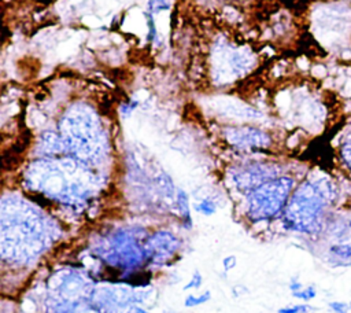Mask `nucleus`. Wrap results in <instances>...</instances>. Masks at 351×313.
Here are the masks:
<instances>
[{
  "label": "nucleus",
  "instance_id": "nucleus-1",
  "mask_svg": "<svg viewBox=\"0 0 351 313\" xmlns=\"http://www.w3.org/2000/svg\"><path fill=\"white\" fill-rule=\"evenodd\" d=\"M336 180L328 174L308 177L299 183L284 211V228L302 235L317 236L325 231L330 220V209L340 198Z\"/></svg>",
  "mask_w": 351,
  "mask_h": 313
},
{
  "label": "nucleus",
  "instance_id": "nucleus-2",
  "mask_svg": "<svg viewBox=\"0 0 351 313\" xmlns=\"http://www.w3.org/2000/svg\"><path fill=\"white\" fill-rule=\"evenodd\" d=\"M51 224L25 202L3 200L1 257L15 262L34 259L52 240Z\"/></svg>",
  "mask_w": 351,
  "mask_h": 313
},
{
  "label": "nucleus",
  "instance_id": "nucleus-3",
  "mask_svg": "<svg viewBox=\"0 0 351 313\" xmlns=\"http://www.w3.org/2000/svg\"><path fill=\"white\" fill-rule=\"evenodd\" d=\"M145 243L147 239L137 233V228L117 229L101 239L96 251L108 266L121 272H132L148 261Z\"/></svg>",
  "mask_w": 351,
  "mask_h": 313
},
{
  "label": "nucleus",
  "instance_id": "nucleus-4",
  "mask_svg": "<svg viewBox=\"0 0 351 313\" xmlns=\"http://www.w3.org/2000/svg\"><path fill=\"white\" fill-rule=\"evenodd\" d=\"M291 176L274 177L248 192L247 216L252 221H263L281 214L295 189Z\"/></svg>",
  "mask_w": 351,
  "mask_h": 313
},
{
  "label": "nucleus",
  "instance_id": "nucleus-5",
  "mask_svg": "<svg viewBox=\"0 0 351 313\" xmlns=\"http://www.w3.org/2000/svg\"><path fill=\"white\" fill-rule=\"evenodd\" d=\"M62 133L64 147L81 162L93 161L101 151L103 136L100 126L85 113H73L64 118Z\"/></svg>",
  "mask_w": 351,
  "mask_h": 313
},
{
  "label": "nucleus",
  "instance_id": "nucleus-6",
  "mask_svg": "<svg viewBox=\"0 0 351 313\" xmlns=\"http://www.w3.org/2000/svg\"><path fill=\"white\" fill-rule=\"evenodd\" d=\"M34 170L44 174V177L34 176V187L41 189L43 194L60 200L62 203L80 206L89 196V188L81 180H73L71 172L66 176L62 169L44 162L43 166H36Z\"/></svg>",
  "mask_w": 351,
  "mask_h": 313
},
{
  "label": "nucleus",
  "instance_id": "nucleus-7",
  "mask_svg": "<svg viewBox=\"0 0 351 313\" xmlns=\"http://www.w3.org/2000/svg\"><path fill=\"white\" fill-rule=\"evenodd\" d=\"M330 232V243L326 247L329 258L336 265L351 264V216H340L339 220L330 217L326 228Z\"/></svg>",
  "mask_w": 351,
  "mask_h": 313
},
{
  "label": "nucleus",
  "instance_id": "nucleus-8",
  "mask_svg": "<svg viewBox=\"0 0 351 313\" xmlns=\"http://www.w3.org/2000/svg\"><path fill=\"white\" fill-rule=\"evenodd\" d=\"M278 177V169L270 163H250L234 169L232 178L241 191H252L261 184Z\"/></svg>",
  "mask_w": 351,
  "mask_h": 313
},
{
  "label": "nucleus",
  "instance_id": "nucleus-9",
  "mask_svg": "<svg viewBox=\"0 0 351 313\" xmlns=\"http://www.w3.org/2000/svg\"><path fill=\"white\" fill-rule=\"evenodd\" d=\"M225 137L240 150H263L271 144V137L266 132L251 126L228 128Z\"/></svg>",
  "mask_w": 351,
  "mask_h": 313
},
{
  "label": "nucleus",
  "instance_id": "nucleus-10",
  "mask_svg": "<svg viewBox=\"0 0 351 313\" xmlns=\"http://www.w3.org/2000/svg\"><path fill=\"white\" fill-rule=\"evenodd\" d=\"M148 261L154 264L167 262L180 248V240L169 231H158L147 237Z\"/></svg>",
  "mask_w": 351,
  "mask_h": 313
},
{
  "label": "nucleus",
  "instance_id": "nucleus-11",
  "mask_svg": "<svg viewBox=\"0 0 351 313\" xmlns=\"http://www.w3.org/2000/svg\"><path fill=\"white\" fill-rule=\"evenodd\" d=\"M336 158L340 169L351 177V129H344L340 133L336 144Z\"/></svg>",
  "mask_w": 351,
  "mask_h": 313
},
{
  "label": "nucleus",
  "instance_id": "nucleus-12",
  "mask_svg": "<svg viewBox=\"0 0 351 313\" xmlns=\"http://www.w3.org/2000/svg\"><path fill=\"white\" fill-rule=\"evenodd\" d=\"M177 206L181 211V217L184 220V227L191 228L192 220H191V211H189V205H188V195L184 191H178V194H177Z\"/></svg>",
  "mask_w": 351,
  "mask_h": 313
},
{
  "label": "nucleus",
  "instance_id": "nucleus-13",
  "mask_svg": "<svg viewBox=\"0 0 351 313\" xmlns=\"http://www.w3.org/2000/svg\"><path fill=\"white\" fill-rule=\"evenodd\" d=\"M210 298H211V292H210V291H204V292H202V294H199V295L191 294V295H188V297L185 298L184 305H185L186 308H195V306H199V305H203V303L208 302Z\"/></svg>",
  "mask_w": 351,
  "mask_h": 313
},
{
  "label": "nucleus",
  "instance_id": "nucleus-14",
  "mask_svg": "<svg viewBox=\"0 0 351 313\" xmlns=\"http://www.w3.org/2000/svg\"><path fill=\"white\" fill-rule=\"evenodd\" d=\"M292 297L296 299H300L303 302H310L317 297V288L314 284H308L307 287H303L295 292H292Z\"/></svg>",
  "mask_w": 351,
  "mask_h": 313
},
{
  "label": "nucleus",
  "instance_id": "nucleus-15",
  "mask_svg": "<svg viewBox=\"0 0 351 313\" xmlns=\"http://www.w3.org/2000/svg\"><path fill=\"white\" fill-rule=\"evenodd\" d=\"M314 308L308 303H295L278 309V313H313Z\"/></svg>",
  "mask_w": 351,
  "mask_h": 313
},
{
  "label": "nucleus",
  "instance_id": "nucleus-16",
  "mask_svg": "<svg viewBox=\"0 0 351 313\" xmlns=\"http://www.w3.org/2000/svg\"><path fill=\"white\" fill-rule=\"evenodd\" d=\"M196 210L204 216H211L215 213L217 206L211 199H203L196 205Z\"/></svg>",
  "mask_w": 351,
  "mask_h": 313
},
{
  "label": "nucleus",
  "instance_id": "nucleus-17",
  "mask_svg": "<svg viewBox=\"0 0 351 313\" xmlns=\"http://www.w3.org/2000/svg\"><path fill=\"white\" fill-rule=\"evenodd\" d=\"M328 308L332 313H348L350 309V302H343V301H332L328 303Z\"/></svg>",
  "mask_w": 351,
  "mask_h": 313
},
{
  "label": "nucleus",
  "instance_id": "nucleus-18",
  "mask_svg": "<svg viewBox=\"0 0 351 313\" xmlns=\"http://www.w3.org/2000/svg\"><path fill=\"white\" fill-rule=\"evenodd\" d=\"M202 280H203L202 273H200L199 270H195V272L192 273L191 280L184 286V290H197V288H200Z\"/></svg>",
  "mask_w": 351,
  "mask_h": 313
},
{
  "label": "nucleus",
  "instance_id": "nucleus-19",
  "mask_svg": "<svg viewBox=\"0 0 351 313\" xmlns=\"http://www.w3.org/2000/svg\"><path fill=\"white\" fill-rule=\"evenodd\" d=\"M169 7L167 0H151L149 1V11L151 12H158L160 10H165Z\"/></svg>",
  "mask_w": 351,
  "mask_h": 313
},
{
  "label": "nucleus",
  "instance_id": "nucleus-20",
  "mask_svg": "<svg viewBox=\"0 0 351 313\" xmlns=\"http://www.w3.org/2000/svg\"><path fill=\"white\" fill-rule=\"evenodd\" d=\"M300 288H303V284H302V281H299L298 279H292V280L289 281V290H291V292H295V291H298V290H300Z\"/></svg>",
  "mask_w": 351,
  "mask_h": 313
},
{
  "label": "nucleus",
  "instance_id": "nucleus-21",
  "mask_svg": "<svg viewBox=\"0 0 351 313\" xmlns=\"http://www.w3.org/2000/svg\"><path fill=\"white\" fill-rule=\"evenodd\" d=\"M350 309H351V301H350Z\"/></svg>",
  "mask_w": 351,
  "mask_h": 313
},
{
  "label": "nucleus",
  "instance_id": "nucleus-22",
  "mask_svg": "<svg viewBox=\"0 0 351 313\" xmlns=\"http://www.w3.org/2000/svg\"><path fill=\"white\" fill-rule=\"evenodd\" d=\"M348 313H351V310H350V312H348Z\"/></svg>",
  "mask_w": 351,
  "mask_h": 313
}]
</instances>
